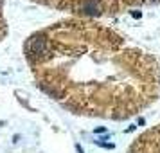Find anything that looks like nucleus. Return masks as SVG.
I'll return each mask as SVG.
<instances>
[{
    "label": "nucleus",
    "mask_w": 160,
    "mask_h": 153,
    "mask_svg": "<svg viewBox=\"0 0 160 153\" xmlns=\"http://www.w3.org/2000/svg\"><path fill=\"white\" fill-rule=\"evenodd\" d=\"M32 2L59 11H70L78 16H88V18L115 15L142 4H160V0H32Z\"/></svg>",
    "instance_id": "2"
},
{
    "label": "nucleus",
    "mask_w": 160,
    "mask_h": 153,
    "mask_svg": "<svg viewBox=\"0 0 160 153\" xmlns=\"http://www.w3.org/2000/svg\"><path fill=\"white\" fill-rule=\"evenodd\" d=\"M38 87L79 115L122 121L160 95V65L88 18L63 20L23 45Z\"/></svg>",
    "instance_id": "1"
},
{
    "label": "nucleus",
    "mask_w": 160,
    "mask_h": 153,
    "mask_svg": "<svg viewBox=\"0 0 160 153\" xmlns=\"http://www.w3.org/2000/svg\"><path fill=\"white\" fill-rule=\"evenodd\" d=\"M131 15H133V18H140V16H142V13H140V11H137V9H133V11H131Z\"/></svg>",
    "instance_id": "4"
},
{
    "label": "nucleus",
    "mask_w": 160,
    "mask_h": 153,
    "mask_svg": "<svg viewBox=\"0 0 160 153\" xmlns=\"http://www.w3.org/2000/svg\"><path fill=\"white\" fill-rule=\"evenodd\" d=\"M4 2L6 0H0V40L8 33V23H6V18H4Z\"/></svg>",
    "instance_id": "3"
},
{
    "label": "nucleus",
    "mask_w": 160,
    "mask_h": 153,
    "mask_svg": "<svg viewBox=\"0 0 160 153\" xmlns=\"http://www.w3.org/2000/svg\"><path fill=\"white\" fill-rule=\"evenodd\" d=\"M76 150H78V151H79V153H85V151H83V148H81L79 144H76Z\"/></svg>",
    "instance_id": "5"
}]
</instances>
